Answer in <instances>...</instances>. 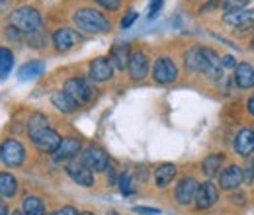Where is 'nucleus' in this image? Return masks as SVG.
I'll list each match as a JSON object with an SVG mask.
<instances>
[{"instance_id":"f257e3e1","label":"nucleus","mask_w":254,"mask_h":215,"mask_svg":"<svg viewBox=\"0 0 254 215\" xmlns=\"http://www.w3.org/2000/svg\"><path fill=\"white\" fill-rule=\"evenodd\" d=\"M184 65L190 72L205 74L211 80H223V67L217 53L209 47H191L184 55Z\"/></svg>"},{"instance_id":"a19ab883","label":"nucleus","mask_w":254,"mask_h":215,"mask_svg":"<svg viewBox=\"0 0 254 215\" xmlns=\"http://www.w3.org/2000/svg\"><path fill=\"white\" fill-rule=\"evenodd\" d=\"M108 215H120V214H118L116 210H112V212H110V214H108Z\"/></svg>"},{"instance_id":"0eeeda50","label":"nucleus","mask_w":254,"mask_h":215,"mask_svg":"<svg viewBox=\"0 0 254 215\" xmlns=\"http://www.w3.org/2000/svg\"><path fill=\"white\" fill-rule=\"evenodd\" d=\"M66 174L76 182L78 186H84V188H90L94 186V172L78 158H70L68 164H66Z\"/></svg>"},{"instance_id":"bb28decb","label":"nucleus","mask_w":254,"mask_h":215,"mask_svg":"<svg viewBox=\"0 0 254 215\" xmlns=\"http://www.w3.org/2000/svg\"><path fill=\"white\" fill-rule=\"evenodd\" d=\"M22 214L24 215H45V206L39 198L35 196H28L24 200V206H22Z\"/></svg>"},{"instance_id":"6ab92c4d","label":"nucleus","mask_w":254,"mask_h":215,"mask_svg":"<svg viewBox=\"0 0 254 215\" xmlns=\"http://www.w3.org/2000/svg\"><path fill=\"white\" fill-rule=\"evenodd\" d=\"M235 82L239 88L249 90L254 86V67L251 63H239L235 67Z\"/></svg>"},{"instance_id":"f3484780","label":"nucleus","mask_w":254,"mask_h":215,"mask_svg":"<svg viewBox=\"0 0 254 215\" xmlns=\"http://www.w3.org/2000/svg\"><path fill=\"white\" fill-rule=\"evenodd\" d=\"M112 76H114V65L110 63V59L98 57L90 63V78L92 80L104 82V80H110Z\"/></svg>"},{"instance_id":"cd10ccee","label":"nucleus","mask_w":254,"mask_h":215,"mask_svg":"<svg viewBox=\"0 0 254 215\" xmlns=\"http://www.w3.org/2000/svg\"><path fill=\"white\" fill-rule=\"evenodd\" d=\"M14 67V55L10 49L0 47V78H4Z\"/></svg>"},{"instance_id":"f704fd0d","label":"nucleus","mask_w":254,"mask_h":215,"mask_svg":"<svg viewBox=\"0 0 254 215\" xmlns=\"http://www.w3.org/2000/svg\"><path fill=\"white\" fill-rule=\"evenodd\" d=\"M53 215H78V212H76L72 206H64V208H61V210H57Z\"/></svg>"},{"instance_id":"a878e982","label":"nucleus","mask_w":254,"mask_h":215,"mask_svg":"<svg viewBox=\"0 0 254 215\" xmlns=\"http://www.w3.org/2000/svg\"><path fill=\"white\" fill-rule=\"evenodd\" d=\"M18 192V180L10 172H0V196L12 198Z\"/></svg>"},{"instance_id":"5701e85b","label":"nucleus","mask_w":254,"mask_h":215,"mask_svg":"<svg viewBox=\"0 0 254 215\" xmlns=\"http://www.w3.org/2000/svg\"><path fill=\"white\" fill-rule=\"evenodd\" d=\"M43 71H45V65L41 61H30L20 67L18 78L20 80H32V78H37L39 74H43Z\"/></svg>"},{"instance_id":"6e6552de","label":"nucleus","mask_w":254,"mask_h":215,"mask_svg":"<svg viewBox=\"0 0 254 215\" xmlns=\"http://www.w3.org/2000/svg\"><path fill=\"white\" fill-rule=\"evenodd\" d=\"M82 162H84L92 172H104V170H108V166H110V156H108V153H106L104 149H100V147H96V145H90V147H86L84 153H82Z\"/></svg>"},{"instance_id":"4c0bfd02","label":"nucleus","mask_w":254,"mask_h":215,"mask_svg":"<svg viewBox=\"0 0 254 215\" xmlns=\"http://www.w3.org/2000/svg\"><path fill=\"white\" fill-rule=\"evenodd\" d=\"M247 108H249V112L254 116V94H251V98L247 100Z\"/></svg>"},{"instance_id":"473e14b6","label":"nucleus","mask_w":254,"mask_h":215,"mask_svg":"<svg viewBox=\"0 0 254 215\" xmlns=\"http://www.w3.org/2000/svg\"><path fill=\"white\" fill-rule=\"evenodd\" d=\"M133 212L141 215H159L160 214V210H157V208H147V206H135Z\"/></svg>"},{"instance_id":"b1692460","label":"nucleus","mask_w":254,"mask_h":215,"mask_svg":"<svg viewBox=\"0 0 254 215\" xmlns=\"http://www.w3.org/2000/svg\"><path fill=\"white\" fill-rule=\"evenodd\" d=\"M221 164H223V154H219V153L207 154V156L203 158V162H201V170H203L209 178H213L215 174H219Z\"/></svg>"},{"instance_id":"2f4dec72","label":"nucleus","mask_w":254,"mask_h":215,"mask_svg":"<svg viewBox=\"0 0 254 215\" xmlns=\"http://www.w3.org/2000/svg\"><path fill=\"white\" fill-rule=\"evenodd\" d=\"M137 18H139V14H137L135 10H131V12H127L126 16L122 18V28H124V30H127V28H131V26L135 24V20H137Z\"/></svg>"},{"instance_id":"58836bf2","label":"nucleus","mask_w":254,"mask_h":215,"mask_svg":"<svg viewBox=\"0 0 254 215\" xmlns=\"http://www.w3.org/2000/svg\"><path fill=\"white\" fill-rule=\"evenodd\" d=\"M10 6V0H0V12H6Z\"/></svg>"},{"instance_id":"c85d7f7f","label":"nucleus","mask_w":254,"mask_h":215,"mask_svg":"<svg viewBox=\"0 0 254 215\" xmlns=\"http://www.w3.org/2000/svg\"><path fill=\"white\" fill-rule=\"evenodd\" d=\"M118 186H120V192L124 196H131L135 192V186H133V178L129 172H122L120 178H118Z\"/></svg>"},{"instance_id":"2eb2a0df","label":"nucleus","mask_w":254,"mask_h":215,"mask_svg":"<svg viewBox=\"0 0 254 215\" xmlns=\"http://www.w3.org/2000/svg\"><path fill=\"white\" fill-rule=\"evenodd\" d=\"M80 141L76 139V137H64L61 139V145L57 147V151L53 153V158L57 160V162H61V160H70V158H74L76 154L80 153Z\"/></svg>"},{"instance_id":"dca6fc26","label":"nucleus","mask_w":254,"mask_h":215,"mask_svg":"<svg viewBox=\"0 0 254 215\" xmlns=\"http://www.w3.org/2000/svg\"><path fill=\"white\" fill-rule=\"evenodd\" d=\"M243 184V170L237 164H229L227 168H223L221 176H219V186L223 190H237Z\"/></svg>"},{"instance_id":"4be33fe9","label":"nucleus","mask_w":254,"mask_h":215,"mask_svg":"<svg viewBox=\"0 0 254 215\" xmlns=\"http://www.w3.org/2000/svg\"><path fill=\"white\" fill-rule=\"evenodd\" d=\"M129 45L127 43H118V45H114V49H112V53H110V63L116 67V69H120V71H124L126 69V65L129 63Z\"/></svg>"},{"instance_id":"f03ea898","label":"nucleus","mask_w":254,"mask_h":215,"mask_svg":"<svg viewBox=\"0 0 254 215\" xmlns=\"http://www.w3.org/2000/svg\"><path fill=\"white\" fill-rule=\"evenodd\" d=\"M72 22H74V26L78 28L80 33H86V35L106 33L112 28L110 20L104 14H100L98 10H94V8H80V10H76L74 16H72Z\"/></svg>"},{"instance_id":"ea45409f","label":"nucleus","mask_w":254,"mask_h":215,"mask_svg":"<svg viewBox=\"0 0 254 215\" xmlns=\"http://www.w3.org/2000/svg\"><path fill=\"white\" fill-rule=\"evenodd\" d=\"M0 215H8V208H6V204L0 200Z\"/></svg>"},{"instance_id":"1a4fd4ad","label":"nucleus","mask_w":254,"mask_h":215,"mask_svg":"<svg viewBox=\"0 0 254 215\" xmlns=\"http://www.w3.org/2000/svg\"><path fill=\"white\" fill-rule=\"evenodd\" d=\"M217 200H219V190H217V186L213 184L211 180L197 186V192H195V198H193V204H195L197 210H207Z\"/></svg>"},{"instance_id":"e433bc0d","label":"nucleus","mask_w":254,"mask_h":215,"mask_svg":"<svg viewBox=\"0 0 254 215\" xmlns=\"http://www.w3.org/2000/svg\"><path fill=\"white\" fill-rule=\"evenodd\" d=\"M221 67H227V69H235V57L233 55H225L221 59Z\"/></svg>"},{"instance_id":"20e7f679","label":"nucleus","mask_w":254,"mask_h":215,"mask_svg":"<svg viewBox=\"0 0 254 215\" xmlns=\"http://www.w3.org/2000/svg\"><path fill=\"white\" fill-rule=\"evenodd\" d=\"M63 90L78 106H84V104H88L92 98H94V84H92V78L90 80H86V78H68L66 82H64Z\"/></svg>"},{"instance_id":"a211bd4d","label":"nucleus","mask_w":254,"mask_h":215,"mask_svg":"<svg viewBox=\"0 0 254 215\" xmlns=\"http://www.w3.org/2000/svg\"><path fill=\"white\" fill-rule=\"evenodd\" d=\"M223 22L231 28H243V26L254 24V8H243L237 12H229L223 16Z\"/></svg>"},{"instance_id":"f8f14e48","label":"nucleus","mask_w":254,"mask_h":215,"mask_svg":"<svg viewBox=\"0 0 254 215\" xmlns=\"http://www.w3.org/2000/svg\"><path fill=\"white\" fill-rule=\"evenodd\" d=\"M127 67H129V74H131L133 80H143L149 72V59L143 51H133L129 55Z\"/></svg>"},{"instance_id":"ddd939ff","label":"nucleus","mask_w":254,"mask_h":215,"mask_svg":"<svg viewBox=\"0 0 254 215\" xmlns=\"http://www.w3.org/2000/svg\"><path fill=\"white\" fill-rule=\"evenodd\" d=\"M197 180L191 178V176H186L182 178L178 186H176V202L180 206H190L195 198V192H197Z\"/></svg>"},{"instance_id":"37998d69","label":"nucleus","mask_w":254,"mask_h":215,"mask_svg":"<svg viewBox=\"0 0 254 215\" xmlns=\"http://www.w3.org/2000/svg\"><path fill=\"white\" fill-rule=\"evenodd\" d=\"M80 215H94V214H90V212H84V214H80Z\"/></svg>"},{"instance_id":"79ce46f5","label":"nucleus","mask_w":254,"mask_h":215,"mask_svg":"<svg viewBox=\"0 0 254 215\" xmlns=\"http://www.w3.org/2000/svg\"><path fill=\"white\" fill-rule=\"evenodd\" d=\"M10 215H24L22 212H14V214H10Z\"/></svg>"},{"instance_id":"aec40b11","label":"nucleus","mask_w":254,"mask_h":215,"mask_svg":"<svg viewBox=\"0 0 254 215\" xmlns=\"http://www.w3.org/2000/svg\"><path fill=\"white\" fill-rule=\"evenodd\" d=\"M176 172H178L176 164H170V162L160 164V166L155 168V184L159 186V188H166V186L174 180Z\"/></svg>"},{"instance_id":"412c9836","label":"nucleus","mask_w":254,"mask_h":215,"mask_svg":"<svg viewBox=\"0 0 254 215\" xmlns=\"http://www.w3.org/2000/svg\"><path fill=\"white\" fill-rule=\"evenodd\" d=\"M51 102H53V106H55L59 112H63V114H72V112L78 108V104H76L68 94L64 92V90H57V92H53Z\"/></svg>"},{"instance_id":"393cba45","label":"nucleus","mask_w":254,"mask_h":215,"mask_svg":"<svg viewBox=\"0 0 254 215\" xmlns=\"http://www.w3.org/2000/svg\"><path fill=\"white\" fill-rule=\"evenodd\" d=\"M49 127V120H47V116L45 114H32V118L28 120V135L30 137H35V135H39L43 129H47Z\"/></svg>"},{"instance_id":"72a5a7b5","label":"nucleus","mask_w":254,"mask_h":215,"mask_svg":"<svg viewBox=\"0 0 254 215\" xmlns=\"http://www.w3.org/2000/svg\"><path fill=\"white\" fill-rule=\"evenodd\" d=\"M94 2H98L106 10H118L120 8V0H94Z\"/></svg>"},{"instance_id":"7c9ffc66","label":"nucleus","mask_w":254,"mask_h":215,"mask_svg":"<svg viewBox=\"0 0 254 215\" xmlns=\"http://www.w3.org/2000/svg\"><path fill=\"white\" fill-rule=\"evenodd\" d=\"M241 170H243V182L253 184V180H254V158H249V160L245 162V168H241Z\"/></svg>"},{"instance_id":"9b49d317","label":"nucleus","mask_w":254,"mask_h":215,"mask_svg":"<svg viewBox=\"0 0 254 215\" xmlns=\"http://www.w3.org/2000/svg\"><path fill=\"white\" fill-rule=\"evenodd\" d=\"M80 41V33L72 28H59L53 33V45L57 51H70Z\"/></svg>"},{"instance_id":"c9c22d12","label":"nucleus","mask_w":254,"mask_h":215,"mask_svg":"<svg viewBox=\"0 0 254 215\" xmlns=\"http://www.w3.org/2000/svg\"><path fill=\"white\" fill-rule=\"evenodd\" d=\"M160 6H162V0H155V2L151 4V8H149V18H155V16L159 14Z\"/></svg>"},{"instance_id":"c03bdc74","label":"nucleus","mask_w":254,"mask_h":215,"mask_svg":"<svg viewBox=\"0 0 254 215\" xmlns=\"http://www.w3.org/2000/svg\"><path fill=\"white\" fill-rule=\"evenodd\" d=\"M253 45H254V39H253Z\"/></svg>"},{"instance_id":"9d476101","label":"nucleus","mask_w":254,"mask_h":215,"mask_svg":"<svg viewBox=\"0 0 254 215\" xmlns=\"http://www.w3.org/2000/svg\"><path fill=\"white\" fill-rule=\"evenodd\" d=\"M32 141L35 143V147H37L41 153H55L57 147L61 145V135H59L55 129L47 127V129H43L39 135H35Z\"/></svg>"},{"instance_id":"c756f323","label":"nucleus","mask_w":254,"mask_h":215,"mask_svg":"<svg viewBox=\"0 0 254 215\" xmlns=\"http://www.w3.org/2000/svg\"><path fill=\"white\" fill-rule=\"evenodd\" d=\"M247 6H249V0H225V2H223V10H225V14L243 10V8H247Z\"/></svg>"},{"instance_id":"7ed1b4c3","label":"nucleus","mask_w":254,"mask_h":215,"mask_svg":"<svg viewBox=\"0 0 254 215\" xmlns=\"http://www.w3.org/2000/svg\"><path fill=\"white\" fill-rule=\"evenodd\" d=\"M10 22H12V28H16L20 33H26V35L41 31V16L32 6H22L14 10L10 16Z\"/></svg>"},{"instance_id":"4468645a","label":"nucleus","mask_w":254,"mask_h":215,"mask_svg":"<svg viewBox=\"0 0 254 215\" xmlns=\"http://www.w3.org/2000/svg\"><path fill=\"white\" fill-rule=\"evenodd\" d=\"M235 153L241 156H249L254 151V129L253 127H245L237 133L235 141H233Z\"/></svg>"},{"instance_id":"39448f33","label":"nucleus","mask_w":254,"mask_h":215,"mask_svg":"<svg viewBox=\"0 0 254 215\" xmlns=\"http://www.w3.org/2000/svg\"><path fill=\"white\" fill-rule=\"evenodd\" d=\"M24 156H26V149L18 139H6L0 145V158L8 166H20L24 162Z\"/></svg>"},{"instance_id":"423d86ee","label":"nucleus","mask_w":254,"mask_h":215,"mask_svg":"<svg viewBox=\"0 0 254 215\" xmlns=\"http://www.w3.org/2000/svg\"><path fill=\"white\" fill-rule=\"evenodd\" d=\"M153 78L159 84H170L178 78V67L168 57H160L153 65Z\"/></svg>"}]
</instances>
